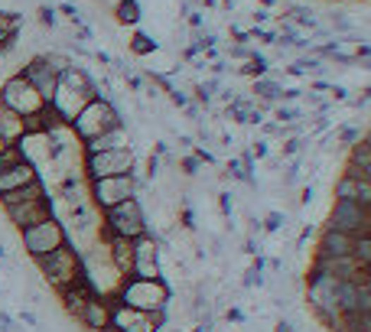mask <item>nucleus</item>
Listing matches in <instances>:
<instances>
[{
    "label": "nucleus",
    "mask_w": 371,
    "mask_h": 332,
    "mask_svg": "<svg viewBox=\"0 0 371 332\" xmlns=\"http://www.w3.org/2000/svg\"><path fill=\"white\" fill-rule=\"evenodd\" d=\"M92 98H98V85H95V78L88 75L85 68H78L75 62H72V66L59 75V85H56V94H52L49 108L68 124V121L75 118L78 111L92 102Z\"/></svg>",
    "instance_id": "f257e3e1"
},
{
    "label": "nucleus",
    "mask_w": 371,
    "mask_h": 332,
    "mask_svg": "<svg viewBox=\"0 0 371 332\" xmlns=\"http://www.w3.org/2000/svg\"><path fill=\"white\" fill-rule=\"evenodd\" d=\"M33 264H36V271H39L42 283H46V287H52L56 293H59V290H66V287H72L75 281H82V277H85L82 251H78L72 241H66L62 247H56L52 254L36 257Z\"/></svg>",
    "instance_id": "f03ea898"
},
{
    "label": "nucleus",
    "mask_w": 371,
    "mask_h": 332,
    "mask_svg": "<svg viewBox=\"0 0 371 332\" xmlns=\"http://www.w3.org/2000/svg\"><path fill=\"white\" fill-rule=\"evenodd\" d=\"M121 124H124V121H121L118 104H114V102H108L104 94L92 98V102H88L82 111H78L75 118L68 121V128H72V134L78 137V144H85V140H92V137L108 134V130L121 128Z\"/></svg>",
    "instance_id": "7ed1b4c3"
},
{
    "label": "nucleus",
    "mask_w": 371,
    "mask_h": 332,
    "mask_svg": "<svg viewBox=\"0 0 371 332\" xmlns=\"http://www.w3.org/2000/svg\"><path fill=\"white\" fill-rule=\"evenodd\" d=\"M118 303L124 307H134V309H147V313H160V309L169 307V300H173V290L163 277L157 281H144V277H124L114 293Z\"/></svg>",
    "instance_id": "20e7f679"
},
{
    "label": "nucleus",
    "mask_w": 371,
    "mask_h": 332,
    "mask_svg": "<svg viewBox=\"0 0 371 332\" xmlns=\"http://www.w3.org/2000/svg\"><path fill=\"white\" fill-rule=\"evenodd\" d=\"M150 225H147V209L140 202V196L124 199V202L111 205L102 212V235H118V238H140L147 235Z\"/></svg>",
    "instance_id": "39448f33"
},
{
    "label": "nucleus",
    "mask_w": 371,
    "mask_h": 332,
    "mask_svg": "<svg viewBox=\"0 0 371 332\" xmlns=\"http://www.w3.org/2000/svg\"><path fill=\"white\" fill-rule=\"evenodd\" d=\"M68 241V228L62 219H42L36 221V225H30V228L20 231V245H23V251L30 257H46L52 254L56 247H62Z\"/></svg>",
    "instance_id": "423d86ee"
},
{
    "label": "nucleus",
    "mask_w": 371,
    "mask_h": 332,
    "mask_svg": "<svg viewBox=\"0 0 371 332\" xmlns=\"http://www.w3.org/2000/svg\"><path fill=\"white\" fill-rule=\"evenodd\" d=\"M140 196V179L137 173H124V176H104V179H88V199L95 209H111V205L124 202V199Z\"/></svg>",
    "instance_id": "0eeeda50"
},
{
    "label": "nucleus",
    "mask_w": 371,
    "mask_h": 332,
    "mask_svg": "<svg viewBox=\"0 0 371 332\" xmlns=\"http://www.w3.org/2000/svg\"><path fill=\"white\" fill-rule=\"evenodd\" d=\"M82 173L88 179H104V176H124V173H137L134 147H118V150H102V154H85L82 156Z\"/></svg>",
    "instance_id": "6e6552de"
},
{
    "label": "nucleus",
    "mask_w": 371,
    "mask_h": 332,
    "mask_svg": "<svg viewBox=\"0 0 371 332\" xmlns=\"http://www.w3.org/2000/svg\"><path fill=\"white\" fill-rule=\"evenodd\" d=\"M0 104H7L10 111H17L20 118H30V114H39V111L49 108L46 98H42L20 72L0 82Z\"/></svg>",
    "instance_id": "1a4fd4ad"
},
{
    "label": "nucleus",
    "mask_w": 371,
    "mask_h": 332,
    "mask_svg": "<svg viewBox=\"0 0 371 332\" xmlns=\"http://www.w3.org/2000/svg\"><path fill=\"white\" fill-rule=\"evenodd\" d=\"M111 326H118L121 332H163L166 329V309L147 313V309L124 307V303L114 300V307H111Z\"/></svg>",
    "instance_id": "9d476101"
},
{
    "label": "nucleus",
    "mask_w": 371,
    "mask_h": 332,
    "mask_svg": "<svg viewBox=\"0 0 371 332\" xmlns=\"http://www.w3.org/2000/svg\"><path fill=\"white\" fill-rule=\"evenodd\" d=\"M130 277H144V281H157L163 277L160 271V238L147 231L140 238H134V271Z\"/></svg>",
    "instance_id": "9b49d317"
},
{
    "label": "nucleus",
    "mask_w": 371,
    "mask_h": 332,
    "mask_svg": "<svg viewBox=\"0 0 371 332\" xmlns=\"http://www.w3.org/2000/svg\"><path fill=\"white\" fill-rule=\"evenodd\" d=\"M20 75L30 82V85L36 88V92L46 98V104L52 102V94H56V85H59V72L49 66V59L46 56H33L30 62H23V68H20Z\"/></svg>",
    "instance_id": "f8f14e48"
},
{
    "label": "nucleus",
    "mask_w": 371,
    "mask_h": 332,
    "mask_svg": "<svg viewBox=\"0 0 371 332\" xmlns=\"http://www.w3.org/2000/svg\"><path fill=\"white\" fill-rule=\"evenodd\" d=\"M4 212H7V221L13 225V228L23 231V228H30V225H36V221H42V219H56V202L46 196V199H33V202L10 205V209H4Z\"/></svg>",
    "instance_id": "ddd939ff"
},
{
    "label": "nucleus",
    "mask_w": 371,
    "mask_h": 332,
    "mask_svg": "<svg viewBox=\"0 0 371 332\" xmlns=\"http://www.w3.org/2000/svg\"><path fill=\"white\" fill-rule=\"evenodd\" d=\"M102 241L108 245V261L121 277H130L134 271V241L130 238H118V235H102Z\"/></svg>",
    "instance_id": "4468645a"
},
{
    "label": "nucleus",
    "mask_w": 371,
    "mask_h": 332,
    "mask_svg": "<svg viewBox=\"0 0 371 332\" xmlns=\"http://www.w3.org/2000/svg\"><path fill=\"white\" fill-rule=\"evenodd\" d=\"M352 247L355 235H346V231H336L326 225L320 235V245H316V257H352Z\"/></svg>",
    "instance_id": "2eb2a0df"
},
{
    "label": "nucleus",
    "mask_w": 371,
    "mask_h": 332,
    "mask_svg": "<svg viewBox=\"0 0 371 332\" xmlns=\"http://www.w3.org/2000/svg\"><path fill=\"white\" fill-rule=\"evenodd\" d=\"M111 307H114V297H92L85 303L78 323L88 332H102L104 326H111Z\"/></svg>",
    "instance_id": "dca6fc26"
},
{
    "label": "nucleus",
    "mask_w": 371,
    "mask_h": 332,
    "mask_svg": "<svg viewBox=\"0 0 371 332\" xmlns=\"http://www.w3.org/2000/svg\"><path fill=\"white\" fill-rule=\"evenodd\" d=\"M92 297H98V293H95V287L88 281H75L72 283V287H66V290H59V303H62V309H66V316L68 319H75L78 323V316H82V309H85V303H88V300Z\"/></svg>",
    "instance_id": "f3484780"
},
{
    "label": "nucleus",
    "mask_w": 371,
    "mask_h": 332,
    "mask_svg": "<svg viewBox=\"0 0 371 332\" xmlns=\"http://www.w3.org/2000/svg\"><path fill=\"white\" fill-rule=\"evenodd\" d=\"M33 179H39V170H36L30 160L17 163V166H7V170H0V196L4 192H13V189L26 186V183H33Z\"/></svg>",
    "instance_id": "a211bd4d"
},
{
    "label": "nucleus",
    "mask_w": 371,
    "mask_h": 332,
    "mask_svg": "<svg viewBox=\"0 0 371 332\" xmlns=\"http://www.w3.org/2000/svg\"><path fill=\"white\" fill-rule=\"evenodd\" d=\"M336 199H352V202L371 205V183L346 170V176L336 183Z\"/></svg>",
    "instance_id": "6ab92c4d"
},
{
    "label": "nucleus",
    "mask_w": 371,
    "mask_h": 332,
    "mask_svg": "<svg viewBox=\"0 0 371 332\" xmlns=\"http://www.w3.org/2000/svg\"><path fill=\"white\" fill-rule=\"evenodd\" d=\"M118 147H130V137H127L124 124H121V128H114V130H108V134H102V137L85 140L82 154H102V150H118Z\"/></svg>",
    "instance_id": "aec40b11"
},
{
    "label": "nucleus",
    "mask_w": 371,
    "mask_h": 332,
    "mask_svg": "<svg viewBox=\"0 0 371 332\" xmlns=\"http://www.w3.org/2000/svg\"><path fill=\"white\" fill-rule=\"evenodd\" d=\"M49 196V189L42 186V179H33V183H26V186L13 189V192H4L0 196V205L10 209V205H20V202H33V199H46Z\"/></svg>",
    "instance_id": "412c9836"
},
{
    "label": "nucleus",
    "mask_w": 371,
    "mask_h": 332,
    "mask_svg": "<svg viewBox=\"0 0 371 332\" xmlns=\"http://www.w3.org/2000/svg\"><path fill=\"white\" fill-rule=\"evenodd\" d=\"M23 134H26V130H23V118H20L17 111H10L7 104H0V140L17 144Z\"/></svg>",
    "instance_id": "4be33fe9"
},
{
    "label": "nucleus",
    "mask_w": 371,
    "mask_h": 332,
    "mask_svg": "<svg viewBox=\"0 0 371 332\" xmlns=\"http://www.w3.org/2000/svg\"><path fill=\"white\" fill-rule=\"evenodd\" d=\"M352 257H355V264L362 267L365 273H371V235H358V238H355Z\"/></svg>",
    "instance_id": "5701e85b"
},
{
    "label": "nucleus",
    "mask_w": 371,
    "mask_h": 332,
    "mask_svg": "<svg viewBox=\"0 0 371 332\" xmlns=\"http://www.w3.org/2000/svg\"><path fill=\"white\" fill-rule=\"evenodd\" d=\"M114 17H118V23H124V26L140 23V4H137V0H121L118 7H114Z\"/></svg>",
    "instance_id": "b1692460"
},
{
    "label": "nucleus",
    "mask_w": 371,
    "mask_h": 332,
    "mask_svg": "<svg viewBox=\"0 0 371 332\" xmlns=\"http://www.w3.org/2000/svg\"><path fill=\"white\" fill-rule=\"evenodd\" d=\"M254 94H257V98H264V102H280V98H284V88H280L277 82L257 78V82H254Z\"/></svg>",
    "instance_id": "393cba45"
},
{
    "label": "nucleus",
    "mask_w": 371,
    "mask_h": 332,
    "mask_svg": "<svg viewBox=\"0 0 371 332\" xmlns=\"http://www.w3.org/2000/svg\"><path fill=\"white\" fill-rule=\"evenodd\" d=\"M23 150H20V144H7L4 147V154H0V170H7V166H17V163H23Z\"/></svg>",
    "instance_id": "a878e982"
},
{
    "label": "nucleus",
    "mask_w": 371,
    "mask_h": 332,
    "mask_svg": "<svg viewBox=\"0 0 371 332\" xmlns=\"http://www.w3.org/2000/svg\"><path fill=\"white\" fill-rule=\"evenodd\" d=\"M130 49H134L137 56H147V52H153V49H157V43H153V39H150L147 33H137L134 39H130Z\"/></svg>",
    "instance_id": "bb28decb"
},
{
    "label": "nucleus",
    "mask_w": 371,
    "mask_h": 332,
    "mask_svg": "<svg viewBox=\"0 0 371 332\" xmlns=\"http://www.w3.org/2000/svg\"><path fill=\"white\" fill-rule=\"evenodd\" d=\"M339 137H342V144H346V147L362 144V130H358V128H342V130H339Z\"/></svg>",
    "instance_id": "cd10ccee"
},
{
    "label": "nucleus",
    "mask_w": 371,
    "mask_h": 332,
    "mask_svg": "<svg viewBox=\"0 0 371 332\" xmlns=\"http://www.w3.org/2000/svg\"><path fill=\"white\" fill-rule=\"evenodd\" d=\"M179 170H183L186 176H195V173H199V156H195V154L183 156V160H179Z\"/></svg>",
    "instance_id": "c85d7f7f"
},
{
    "label": "nucleus",
    "mask_w": 371,
    "mask_h": 332,
    "mask_svg": "<svg viewBox=\"0 0 371 332\" xmlns=\"http://www.w3.org/2000/svg\"><path fill=\"white\" fill-rule=\"evenodd\" d=\"M17 319H20L23 326H30V329H36V313H33V309H23V313H20Z\"/></svg>",
    "instance_id": "c756f323"
},
{
    "label": "nucleus",
    "mask_w": 371,
    "mask_h": 332,
    "mask_svg": "<svg viewBox=\"0 0 371 332\" xmlns=\"http://www.w3.org/2000/svg\"><path fill=\"white\" fill-rule=\"evenodd\" d=\"M39 20H42L46 26L56 23V13H52V7H39Z\"/></svg>",
    "instance_id": "7c9ffc66"
},
{
    "label": "nucleus",
    "mask_w": 371,
    "mask_h": 332,
    "mask_svg": "<svg viewBox=\"0 0 371 332\" xmlns=\"http://www.w3.org/2000/svg\"><path fill=\"white\" fill-rule=\"evenodd\" d=\"M274 332H296V326L290 323V319H280V323L274 326Z\"/></svg>",
    "instance_id": "2f4dec72"
},
{
    "label": "nucleus",
    "mask_w": 371,
    "mask_h": 332,
    "mask_svg": "<svg viewBox=\"0 0 371 332\" xmlns=\"http://www.w3.org/2000/svg\"><path fill=\"white\" fill-rule=\"evenodd\" d=\"M102 332H121V329H118V326H104Z\"/></svg>",
    "instance_id": "473e14b6"
},
{
    "label": "nucleus",
    "mask_w": 371,
    "mask_h": 332,
    "mask_svg": "<svg viewBox=\"0 0 371 332\" xmlns=\"http://www.w3.org/2000/svg\"><path fill=\"white\" fill-rule=\"evenodd\" d=\"M0 257H7V247H4V245H0Z\"/></svg>",
    "instance_id": "72a5a7b5"
},
{
    "label": "nucleus",
    "mask_w": 371,
    "mask_h": 332,
    "mask_svg": "<svg viewBox=\"0 0 371 332\" xmlns=\"http://www.w3.org/2000/svg\"><path fill=\"white\" fill-rule=\"evenodd\" d=\"M4 147H7V140H0V154H4Z\"/></svg>",
    "instance_id": "f704fd0d"
}]
</instances>
